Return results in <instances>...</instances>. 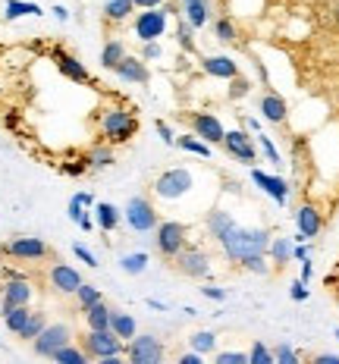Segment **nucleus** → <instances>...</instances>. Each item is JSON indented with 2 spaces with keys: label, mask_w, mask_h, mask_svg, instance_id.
<instances>
[{
  "label": "nucleus",
  "mask_w": 339,
  "mask_h": 364,
  "mask_svg": "<svg viewBox=\"0 0 339 364\" xmlns=\"http://www.w3.org/2000/svg\"><path fill=\"white\" fill-rule=\"evenodd\" d=\"M113 73H117L119 82H129V85H148V79H151L148 60L132 57V54H126L123 60H119V63L113 66Z\"/></svg>",
  "instance_id": "a211bd4d"
},
{
  "label": "nucleus",
  "mask_w": 339,
  "mask_h": 364,
  "mask_svg": "<svg viewBox=\"0 0 339 364\" xmlns=\"http://www.w3.org/2000/svg\"><path fill=\"white\" fill-rule=\"evenodd\" d=\"M188 348H195L198 355H210V352H217V333H210V330H198V333H192V336H188Z\"/></svg>",
  "instance_id": "c9c22d12"
},
{
  "label": "nucleus",
  "mask_w": 339,
  "mask_h": 364,
  "mask_svg": "<svg viewBox=\"0 0 339 364\" xmlns=\"http://www.w3.org/2000/svg\"><path fill=\"white\" fill-rule=\"evenodd\" d=\"M79 230H82V232H92V230H95V217H92V210H88V214L79 220Z\"/></svg>",
  "instance_id": "4d7b16f0"
},
{
  "label": "nucleus",
  "mask_w": 339,
  "mask_h": 364,
  "mask_svg": "<svg viewBox=\"0 0 339 364\" xmlns=\"http://www.w3.org/2000/svg\"><path fill=\"white\" fill-rule=\"evenodd\" d=\"M163 50H161V44L157 41H141V60H157Z\"/></svg>",
  "instance_id": "864d4df0"
},
{
  "label": "nucleus",
  "mask_w": 339,
  "mask_h": 364,
  "mask_svg": "<svg viewBox=\"0 0 339 364\" xmlns=\"http://www.w3.org/2000/svg\"><path fill=\"white\" fill-rule=\"evenodd\" d=\"M41 6L38 4H28V0H6L4 6V16L6 19H19V16H41Z\"/></svg>",
  "instance_id": "f704fd0d"
},
{
  "label": "nucleus",
  "mask_w": 339,
  "mask_h": 364,
  "mask_svg": "<svg viewBox=\"0 0 339 364\" xmlns=\"http://www.w3.org/2000/svg\"><path fill=\"white\" fill-rule=\"evenodd\" d=\"M298 358L301 355L292 346H286V343H280L274 348V364H298Z\"/></svg>",
  "instance_id": "c03bdc74"
},
{
  "label": "nucleus",
  "mask_w": 339,
  "mask_h": 364,
  "mask_svg": "<svg viewBox=\"0 0 339 364\" xmlns=\"http://www.w3.org/2000/svg\"><path fill=\"white\" fill-rule=\"evenodd\" d=\"M95 119H97V139L101 141H110L113 148L117 145H126L139 135V113L126 104H113V107H97L95 110Z\"/></svg>",
  "instance_id": "f03ea898"
},
{
  "label": "nucleus",
  "mask_w": 339,
  "mask_h": 364,
  "mask_svg": "<svg viewBox=\"0 0 339 364\" xmlns=\"http://www.w3.org/2000/svg\"><path fill=\"white\" fill-rule=\"evenodd\" d=\"M154 129H157V135H161L163 145H176V132H173V129H170L167 123H163V119H157Z\"/></svg>",
  "instance_id": "09e8293b"
},
{
  "label": "nucleus",
  "mask_w": 339,
  "mask_h": 364,
  "mask_svg": "<svg viewBox=\"0 0 339 364\" xmlns=\"http://www.w3.org/2000/svg\"><path fill=\"white\" fill-rule=\"evenodd\" d=\"M163 355H167V348L154 333H135L126 343V358L132 364H161Z\"/></svg>",
  "instance_id": "f8f14e48"
},
{
  "label": "nucleus",
  "mask_w": 339,
  "mask_h": 364,
  "mask_svg": "<svg viewBox=\"0 0 339 364\" xmlns=\"http://www.w3.org/2000/svg\"><path fill=\"white\" fill-rule=\"evenodd\" d=\"M336 339H339V330H336Z\"/></svg>",
  "instance_id": "338daca9"
},
{
  "label": "nucleus",
  "mask_w": 339,
  "mask_h": 364,
  "mask_svg": "<svg viewBox=\"0 0 339 364\" xmlns=\"http://www.w3.org/2000/svg\"><path fill=\"white\" fill-rule=\"evenodd\" d=\"M201 358H205V355H198L195 348H188L185 355H179V364H201Z\"/></svg>",
  "instance_id": "6e6d98bb"
},
{
  "label": "nucleus",
  "mask_w": 339,
  "mask_h": 364,
  "mask_svg": "<svg viewBox=\"0 0 339 364\" xmlns=\"http://www.w3.org/2000/svg\"><path fill=\"white\" fill-rule=\"evenodd\" d=\"M119 220H123V214H119L110 201H97L95 204V223L101 226V232H113L119 226Z\"/></svg>",
  "instance_id": "c85d7f7f"
},
{
  "label": "nucleus",
  "mask_w": 339,
  "mask_h": 364,
  "mask_svg": "<svg viewBox=\"0 0 339 364\" xmlns=\"http://www.w3.org/2000/svg\"><path fill=\"white\" fill-rule=\"evenodd\" d=\"M185 245H188V226L185 223H179V220H161V223L154 226V248L163 261L173 264V257L183 252Z\"/></svg>",
  "instance_id": "0eeeda50"
},
{
  "label": "nucleus",
  "mask_w": 339,
  "mask_h": 364,
  "mask_svg": "<svg viewBox=\"0 0 339 364\" xmlns=\"http://www.w3.org/2000/svg\"><path fill=\"white\" fill-rule=\"evenodd\" d=\"M201 70L214 75V79H232V75H239V63L226 54H214V57H201Z\"/></svg>",
  "instance_id": "412c9836"
},
{
  "label": "nucleus",
  "mask_w": 339,
  "mask_h": 364,
  "mask_svg": "<svg viewBox=\"0 0 339 364\" xmlns=\"http://www.w3.org/2000/svg\"><path fill=\"white\" fill-rule=\"evenodd\" d=\"M188 126H192V132L198 135L201 141H208L210 148H214V145H220V141H223V135H226L223 123L214 117V113H192V117H188Z\"/></svg>",
  "instance_id": "dca6fc26"
},
{
  "label": "nucleus",
  "mask_w": 339,
  "mask_h": 364,
  "mask_svg": "<svg viewBox=\"0 0 339 364\" xmlns=\"http://www.w3.org/2000/svg\"><path fill=\"white\" fill-rule=\"evenodd\" d=\"M57 252L50 248V242L38 239V236H16V239H6L0 245V261H13V264H48L54 261Z\"/></svg>",
  "instance_id": "7ed1b4c3"
},
{
  "label": "nucleus",
  "mask_w": 339,
  "mask_h": 364,
  "mask_svg": "<svg viewBox=\"0 0 339 364\" xmlns=\"http://www.w3.org/2000/svg\"><path fill=\"white\" fill-rule=\"evenodd\" d=\"M72 299H75V308L85 311V308H92L95 301H101L104 295H101V289H97V286H92V283H82L79 289L72 292Z\"/></svg>",
  "instance_id": "4c0bfd02"
},
{
  "label": "nucleus",
  "mask_w": 339,
  "mask_h": 364,
  "mask_svg": "<svg viewBox=\"0 0 339 364\" xmlns=\"http://www.w3.org/2000/svg\"><path fill=\"white\" fill-rule=\"evenodd\" d=\"M183 19L198 32L210 22V4L208 0H183Z\"/></svg>",
  "instance_id": "393cba45"
},
{
  "label": "nucleus",
  "mask_w": 339,
  "mask_h": 364,
  "mask_svg": "<svg viewBox=\"0 0 339 364\" xmlns=\"http://www.w3.org/2000/svg\"><path fill=\"white\" fill-rule=\"evenodd\" d=\"M63 173H66V176H82V173H88L85 154H82V161H70V164H63Z\"/></svg>",
  "instance_id": "3c124183"
},
{
  "label": "nucleus",
  "mask_w": 339,
  "mask_h": 364,
  "mask_svg": "<svg viewBox=\"0 0 339 364\" xmlns=\"http://www.w3.org/2000/svg\"><path fill=\"white\" fill-rule=\"evenodd\" d=\"M201 295H205V299H210V301H217V305H220V301H226V289H220V286H201Z\"/></svg>",
  "instance_id": "603ef678"
},
{
  "label": "nucleus",
  "mask_w": 339,
  "mask_h": 364,
  "mask_svg": "<svg viewBox=\"0 0 339 364\" xmlns=\"http://www.w3.org/2000/svg\"><path fill=\"white\" fill-rule=\"evenodd\" d=\"M195 186V176L183 166H170V170H163L161 176L154 179V186H151V192L157 195L161 201H179L183 195L192 192Z\"/></svg>",
  "instance_id": "6e6552de"
},
{
  "label": "nucleus",
  "mask_w": 339,
  "mask_h": 364,
  "mask_svg": "<svg viewBox=\"0 0 339 364\" xmlns=\"http://www.w3.org/2000/svg\"><path fill=\"white\" fill-rule=\"evenodd\" d=\"M217 364H248L245 352H217Z\"/></svg>",
  "instance_id": "de8ad7c7"
},
{
  "label": "nucleus",
  "mask_w": 339,
  "mask_h": 364,
  "mask_svg": "<svg viewBox=\"0 0 339 364\" xmlns=\"http://www.w3.org/2000/svg\"><path fill=\"white\" fill-rule=\"evenodd\" d=\"M314 361H321V364H339V355H314Z\"/></svg>",
  "instance_id": "680f3d73"
},
{
  "label": "nucleus",
  "mask_w": 339,
  "mask_h": 364,
  "mask_svg": "<svg viewBox=\"0 0 339 364\" xmlns=\"http://www.w3.org/2000/svg\"><path fill=\"white\" fill-rule=\"evenodd\" d=\"M173 267L183 273L185 279H208L210 270H214L210 267V255L201 245H192V242H188L183 252L173 257Z\"/></svg>",
  "instance_id": "9b49d317"
},
{
  "label": "nucleus",
  "mask_w": 339,
  "mask_h": 364,
  "mask_svg": "<svg viewBox=\"0 0 339 364\" xmlns=\"http://www.w3.org/2000/svg\"><path fill=\"white\" fill-rule=\"evenodd\" d=\"M72 198H75V201H82L85 208H95V204H97V201H95V195H88V192H79V195H72Z\"/></svg>",
  "instance_id": "bf43d9fd"
},
{
  "label": "nucleus",
  "mask_w": 339,
  "mask_h": 364,
  "mask_svg": "<svg viewBox=\"0 0 339 364\" xmlns=\"http://www.w3.org/2000/svg\"><path fill=\"white\" fill-rule=\"evenodd\" d=\"M270 239L274 236H270V230H264V226H239L236 223L217 245H220V252L230 264H242L245 257H252V255H267Z\"/></svg>",
  "instance_id": "f257e3e1"
},
{
  "label": "nucleus",
  "mask_w": 339,
  "mask_h": 364,
  "mask_svg": "<svg viewBox=\"0 0 339 364\" xmlns=\"http://www.w3.org/2000/svg\"><path fill=\"white\" fill-rule=\"evenodd\" d=\"M79 346L85 348V355L92 361H104V358H126V343L117 336L110 327L107 330H88L79 336Z\"/></svg>",
  "instance_id": "20e7f679"
},
{
  "label": "nucleus",
  "mask_w": 339,
  "mask_h": 364,
  "mask_svg": "<svg viewBox=\"0 0 339 364\" xmlns=\"http://www.w3.org/2000/svg\"><path fill=\"white\" fill-rule=\"evenodd\" d=\"M176 145L183 148V151H188V154L210 157V145H208V141H201L198 135H195V139H192V132H188V135H176Z\"/></svg>",
  "instance_id": "58836bf2"
},
{
  "label": "nucleus",
  "mask_w": 339,
  "mask_h": 364,
  "mask_svg": "<svg viewBox=\"0 0 339 364\" xmlns=\"http://www.w3.org/2000/svg\"><path fill=\"white\" fill-rule=\"evenodd\" d=\"M245 355H248V364H274V348H267L264 343H258V339H254Z\"/></svg>",
  "instance_id": "ea45409f"
},
{
  "label": "nucleus",
  "mask_w": 339,
  "mask_h": 364,
  "mask_svg": "<svg viewBox=\"0 0 339 364\" xmlns=\"http://www.w3.org/2000/svg\"><path fill=\"white\" fill-rule=\"evenodd\" d=\"M176 41H179V48H183V50L195 54V28L188 26L185 19H179V26H176Z\"/></svg>",
  "instance_id": "79ce46f5"
},
{
  "label": "nucleus",
  "mask_w": 339,
  "mask_h": 364,
  "mask_svg": "<svg viewBox=\"0 0 339 364\" xmlns=\"http://www.w3.org/2000/svg\"><path fill=\"white\" fill-rule=\"evenodd\" d=\"M50 60H54V63H57V70L63 73L70 82H75V85H92V88H97L95 75L85 70V63H82L79 57H72L66 48H60V44H57V48L50 50Z\"/></svg>",
  "instance_id": "2eb2a0df"
},
{
  "label": "nucleus",
  "mask_w": 339,
  "mask_h": 364,
  "mask_svg": "<svg viewBox=\"0 0 339 364\" xmlns=\"http://www.w3.org/2000/svg\"><path fill=\"white\" fill-rule=\"evenodd\" d=\"M35 283L26 270L0 267V305H32Z\"/></svg>",
  "instance_id": "39448f33"
},
{
  "label": "nucleus",
  "mask_w": 339,
  "mask_h": 364,
  "mask_svg": "<svg viewBox=\"0 0 339 364\" xmlns=\"http://www.w3.org/2000/svg\"><path fill=\"white\" fill-rule=\"evenodd\" d=\"M110 330L117 333L123 343H129V339L139 333V323H135V317L129 314V311H119V308H113L110 311Z\"/></svg>",
  "instance_id": "a878e982"
},
{
  "label": "nucleus",
  "mask_w": 339,
  "mask_h": 364,
  "mask_svg": "<svg viewBox=\"0 0 339 364\" xmlns=\"http://www.w3.org/2000/svg\"><path fill=\"white\" fill-rule=\"evenodd\" d=\"M220 148L239 164H248V166L258 164V148H254V139L245 132V129H232V132H226Z\"/></svg>",
  "instance_id": "4468645a"
},
{
  "label": "nucleus",
  "mask_w": 339,
  "mask_h": 364,
  "mask_svg": "<svg viewBox=\"0 0 339 364\" xmlns=\"http://www.w3.org/2000/svg\"><path fill=\"white\" fill-rule=\"evenodd\" d=\"M88 210H92V208H85V204H82V201H75V198H70V204H66V214H70V220H72L75 226H79V220L85 217Z\"/></svg>",
  "instance_id": "49530a36"
},
{
  "label": "nucleus",
  "mask_w": 339,
  "mask_h": 364,
  "mask_svg": "<svg viewBox=\"0 0 339 364\" xmlns=\"http://www.w3.org/2000/svg\"><path fill=\"white\" fill-rule=\"evenodd\" d=\"M170 13H176V6L163 4V6H151V10H139L132 19V32L139 41H157V38L167 35V22H170Z\"/></svg>",
  "instance_id": "423d86ee"
},
{
  "label": "nucleus",
  "mask_w": 339,
  "mask_h": 364,
  "mask_svg": "<svg viewBox=\"0 0 339 364\" xmlns=\"http://www.w3.org/2000/svg\"><path fill=\"white\" fill-rule=\"evenodd\" d=\"M0 314H4L6 330L16 336V333L26 327V321H28V314H32V308H28V305H0Z\"/></svg>",
  "instance_id": "cd10ccee"
},
{
  "label": "nucleus",
  "mask_w": 339,
  "mask_h": 364,
  "mask_svg": "<svg viewBox=\"0 0 339 364\" xmlns=\"http://www.w3.org/2000/svg\"><path fill=\"white\" fill-rule=\"evenodd\" d=\"M72 252H75V257H79L82 264H88V267H97V257H95L92 252H88L85 245H72Z\"/></svg>",
  "instance_id": "5fc2aeb1"
},
{
  "label": "nucleus",
  "mask_w": 339,
  "mask_h": 364,
  "mask_svg": "<svg viewBox=\"0 0 339 364\" xmlns=\"http://www.w3.org/2000/svg\"><path fill=\"white\" fill-rule=\"evenodd\" d=\"M261 117L274 126L286 123V117H289V104H286V97H280L276 91H264L261 95Z\"/></svg>",
  "instance_id": "aec40b11"
},
{
  "label": "nucleus",
  "mask_w": 339,
  "mask_h": 364,
  "mask_svg": "<svg viewBox=\"0 0 339 364\" xmlns=\"http://www.w3.org/2000/svg\"><path fill=\"white\" fill-rule=\"evenodd\" d=\"M110 311L113 305H107V301H95L92 308H85L82 311V317H85V327L88 330H107L110 327Z\"/></svg>",
  "instance_id": "bb28decb"
},
{
  "label": "nucleus",
  "mask_w": 339,
  "mask_h": 364,
  "mask_svg": "<svg viewBox=\"0 0 339 364\" xmlns=\"http://www.w3.org/2000/svg\"><path fill=\"white\" fill-rule=\"evenodd\" d=\"M85 164H88V170H107V166L117 164V151H113L110 141L97 139L95 145L85 151Z\"/></svg>",
  "instance_id": "5701e85b"
},
{
  "label": "nucleus",
  "mask_w": 339,
  "mask_h": 364,
  "mask_svg": "<svg viewBox=\"0 0 339 364\" xmlns=\"http://www.w3.org/2000/svg\"><path fill=\"white\" fill-rule=\"evenodd\" d=\"M314 277V267H311V261H308V257H305V261H301V279H305V283H308V279H311Z\"/></svg>",
  "instance_id": "052dcab7"
},
{
  "label": "nucleus",
  "mask_w": 339,
  "mask_h": 364,
  "mask_svg": "<svg viewBox=\"0 0 339 364\" xmlns=\"http://www.w3.org/2000/svg\"><path fill=\"white\" fill-rule=\"evenodd\" d=\"M66 343H75V333H72L70 323H48L28 346H32V352L38 358H54Z\"/></svg>",
  "instance_id": "9d476101"
},
{
  "label": "nucleus",
  "mask_w": 339,
  "mask_h": 364,
  "mask_svg": "<svg viewBox=\"0 0 339 364\" xmlns=\"http://www.w3.org/2000/svg\"><path fill=\"white\" fill-rule=\"evenodd\" d=\"M267 255H270V261H274V267H286V264L292 261V239H286V236L270 239Z\"/></svg>",
  "instance_id": "7c9ffc66"
},
{
  "label": "nucleus",
  "mask_w": 339,
  "mask_h": 364,
  "mask_svg": "<svg viewBox=\"0 0 339 364\" xmlns=\"http://www.w3.org/2000/svg\"><path fill=\"white\" fill-rule=\"evenodd\" d=\"M123 57H126V44L119 41V38H107V41H104V48H101V66H104V70L113 73V66H117Z\"/></svg>",
  "instance_id": "c756f323"
},
{
  "label": "nucleus",
  "mask_w": 339,
  "mask_h": 364,
  "mask_svg": "<svg viewBox=\"0 0 339 364\" xmlns=\"http://www.w3.org/2000/svg\"><path fill=\"white\" fill-rule=\"evenodd\" d=\"M54 16L60 22H66V19H70V10H66V6H54Z\"/></svg>",
  "instance_id": "e2e57ef3"
},
{
  "label": "nucleus",
  "mask_w": 339,
  "mask_h": 364,
  "mask_svg": "<svg viewBox=\"0 0 339 364\" xmlns=\"http://www.w3.org/2000/svg\"><path fill=\"white\" fill-rule=\"evenodd\" d=\"M167 0H135V10H151V6H163Z\"/></svg>",
  "instance_id": "13d9d810"
},
{
  "label": "nucleus",
  "mask_w": 339,
  "mask_h": 364,
  "mask_svg": "<svg viewBox=\"0 0 339 364\" xmlns=\"http://www.w3.org/2000/svg\"><path fill=\"white\" fill-rule=\"evenodd\" d=\"M245 126L252 129V132H261V123H258V119H254V117H252V119H245Z\"/></svg>",
  "instance_id": "0e129e2a"
},
{
  "label": "nucleus",
  "mask_w": 339,
  "mask_h": 364,
  "mask_svg": "<svg viewBox=\"0 0 339 364\" xmlns=\"http://www.w3.org/2000/svg\"><path fill=\"white\" fill-rule=\"evenodd\" d=\"M44 279H48V289L54 295H72L82 283H85V279H82V273L75 270L72 264L60 261V257L48 261V273H44Z\"/></svg>",
  "instance_id": "ddd939ff"
},
{
  "label": "nucleus",
  "mask_w": 339,
  "mask_h": 364,
  "mask_svg": "<svg viewBox=\"0 0 339 364\" xmlns=\"http://www.w3.org/2000/svg\"><path fill=\"white\" fill-rule=\"evenodd\" d=\"M123 220L129 223L132 232H154V226L161 223V214L148 195H132L123 208Z\"/></svg>",
  "instance_id": "1a4fd4ad"
},
{
  "label": "nucleus",
  "mask_w": 339,
  "mask_h": 364,
  "mask_svg": "<svg viewBox=\"0 0 339 364\" xmlns=\"http://www.w3.org/2000/svg\"><path fill=\"white\" fill-rule=\"evenodd\" d=\"M242 270H248V273H258V277H267L270 273V267H267V255H252V257H245L242 264H239Z\"/></svg>",
  "instance_id": "37998d69"
},
{
  "label": "nucleus",
  "mask_w": 339,
  "mask_h": 364,
  "mask_svg": "<svg viewBox=\"0 0 339 364\" xmlns=\"http://www.w3.org/2000/svg\"><path fill=\"white\" fill-rule=\"evenodd\" d=\"M254 141H258V148L264 151V157H267L270 164H283V157H280V151H276L274 145V139H270L267 132H254Z\"/></svg>",
  "instance_id": "a19ab883"
},
{
  "label": "nucleus",
  "mask_w": 339,
  "mask_h": 364,
  "mask_svg": "<svg viewBox=\"0 0 339 364\" xmlns=\"http://www.w3.org/2000/svg\"><path fill=\"white\" fill-rule=\"evenodd\" d=\"M296 226H298V236L292 242L314 239V236H321V230H323V214L314 208V204H301L296 210Z\"/></svg>",
  "instance_id": "6ab92c4d"
},
{
  "label": "nucleus",
  "mask_w": 339,
  "mask_h": 364,
  "mask_svg": "<svg viewBox=\"0 0 339 364\" xmlns=\"http://www.w3.org/2000/svg\"><path fill=\"white\" fill-rule=\"evenodd\" d=\"M44 327H48V314H44V311H32V314H28V321H26V327H22L16 336L22 339V343H32V339H35Z\"/></svg>",
  "instance_id": "72a5a7b5"
},
{
  "label": "nucleus",
  "mask_w": 339,
  "mask_h": 364,
  "mask_svg": "<svg viewBox=\"0 0 339 364\" xmlns=\"http://www.w3.org/2000/svg\"><path fill=\"white\" fill-rule=\"evenodd\" d=\"M135 13V0H107L104 4V28H113V26H123L129 22Z\"/></svg>",
  "instance_id": "4be33fe9"
},
{
  "label": "nucleus",
  "mask_w": 339,
  "mask_h": 364,
  "mask_svg": "<svg viewBox=\"0 0 339 364\" xmlns=\"http://www.w3.org/2000/svg\"><path fill=\"white\" fill-rule=\"evenodd\" d=\"M289 299L292 301H308V283L305 279H296V283L289 286Z\"/></svg>",
  "instance_id": "8fccbe9b"
},
{
  "label": "nucleus",
  "mask_w": 339,
  "mask_h": 364,
  "mask_svg": "<svg viewBox=\"0 0 339 364\" xmlns=\"http://www.w3.org/2000/svg\"><path fill=\"white\" fill-rule=\"evenodd\" d=\"M248 88H252V79H245V75H232V79H230V101L245 97Z\"/></svg>",
  "instance_id": "a18cd8bd"
},
{
  "label": "nucleus",
  "mask_w": 339,
  "mask_h": 364,
  "mask_svg": "<svg viewBox=\"0 0 339 364\" xmlns=\"http://www.w3.org/2000/svg\"><path fill=\"white\" fill-rule=\"evenodd\" d=\"M236 226V217L230 214V210H223V208H214L210 214L205 217V230H208V236L214 239V242H220L226 232Z\"/></svg>",
  "instance_id": "b1692460"
},
{
  "label": "nucleus",
  "mask_w": 339,
  "mask_h": 364,
  "mask_svg": "<svg viewBox=\"0 0 339 364\" xmlns=\"http://www.w3.org/2000/svg\"><path fill=\"white\" fill-rule=\"evenodd\" d=\"M148 305L154 311H167V305H163V301H157V299H148Z\"/></svg>",
  "instance_id": "69168bd1"
},
{
  "label": "nucleus",
  "mask_w": 339,
  "mask_h": 364,
  "mask_svg": "<svg viewBox=\"0 0 339 364\" xmlns=\"http://www.w3.org/2000/svg\"><path fill=\"white\" fill-rule=\"evenodd\" d=\"M252 182L267 195V198H274L276 204H280V208L289 201V182H286L283 176H274V173H264V170H258V166H252Z\"/></svg>",
  "instance_id": "f3484780"
},
{
  "label": "nucleus",
  "mask_w": 339,
  "mask_h": 364,
  "mask_svg": "<svg viewBox=\"0 0 339 364\" xmlns=\"http://www.w3.org/2000/svg\"><path fill=\"white\" fill-rule=\"evenodd\" d=\"M214 38L223 44H236L239 41V26L232 22V16H217L214 19Z\"/></svg>",
  "instance_id": "2f4dec72"
},
{
  "label": "nucleus",
  "mask_w": 339,
  "mask_h": 364,
  "mask_svg": "<svg viewBox=\"0 0 339 364\" xmlns=\"http://www.w3.org/2000/svg\"><path fill=\"white\" fill-rule=\"evenodd\" d=\"M119 270L129 273V277H139V273H145V270H148V255H145V252L123 255V257H119Z\"/></svg>",
  "instance_id": "e433bc0d"
},
{
  "label": "nucleus",
  "mask_w": 339,
  "mask_h": 364,
  "mask_svg": "<svg viewBox=\"0 0 339 364\" xmlns=\"http://www.w3.org/2000/svg\"><path fill=\"white\" fill-rule=\"evenodd\" d=\"M50 361H57V364H88L92 358H88L85 348H82L79 343H66V346L60 348V352H57Z\"/></svg>",
  "instance_id": "473e14b6"
}]
</instances>
